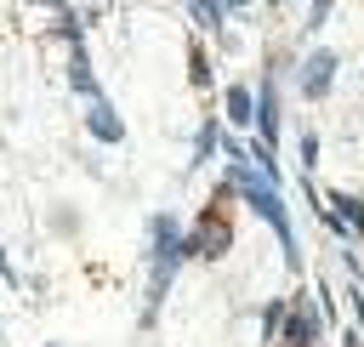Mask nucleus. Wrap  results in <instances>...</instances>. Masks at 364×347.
Instances as JSON below:
<instances>
[{
  "instance_id": "ddd939ff",
  "label": "nucleus",
  "mask_w": 364,
  "mask_h": 347,
  "mask_svg": "<svg viewBox=\"0 0 364 347\" xmlns=\"http://www.w3.org/2000/svg\"><path fill=\"white\" fill-rule=\"evenodd\" d=\"M330 6H336V0H313V11H307V28H313V34H318V23L330 17Z\"/></svg>"
},
{
  "instance_id": "7ed1b4c3",
  "label": "nucleus",
  "mask_w": 364,
  "mask_h": 347,
  "mask_svg": "<svg viewBox=\"0 0 364 347\" xmlns=\"http://www.w3.org/2000/svg\"><path fill=\"white\" fill-rule=\"evenodd\" d=\"M279 336H284V347H313L318 336H324V319H318V301H284V324H279Z\"/></svg>"
},
{
  "instance_id": "f3484780",
  "label": "nucleus",
  "mask_w": 364,
  "mask_h": 347,
  "mask_svg": "<svg viewBox=\"0 0 364 347\" xmlns=\"http://www.w3.org/2000/svg\"><path fill=\"white\" fill-rule=\"evenodd\" d=\"M216 6H222V11H239V6H245V0H216Z\"/></svg>"
},
{
  "instance_id": "0eeeda50",
  "label": "nucleus",
  "mask_w": 364,
  "mask_h": 347,
  "mask_svg": "<svg viewBox=\"0 0 364 347\" xmlns=\"http://www.w3.org/2000/svg\"><path fill=\"white\" fill-rule=\"evenodd\" d=\"M324 210L336 216V222H330L336 233H364V205H358L353 193H330V199H324Z\"/></svg>"
},
{
  "instance_id": "dca6fc26",
  "label": "nucleus",
  "mask_w": 364,
  "mask_h": 347,
  "mask_svg": "<svg viewBox=\"0 0 364 347\" xmlns=\"http://www.w3.org/2000/svg\"><path fill=\"white\" fill-rule=\"evenodd\" d=\"M34 6H51V11H68V0H34Z\"/></svg>"
},
{
  "instance_id": "20e7f679",
  "label": "nucleus",
  "mask_w": 364,
  "mask_h": 347,
  "mask_svg": "<svg viewBox=\"0 0 364 347\" xmlns=\"http://www.w3.org/2000/svg\"><path fill=\"white\" fill-rule=\"evenodd\" d=\"M330 80H336V51H307V57H301V74H296L301 97H324Z\"/></svg>"
},
{
  "instance_id": "f8f14e48",
  "label": "nucleus",
  "mask_w": 364,
  "mask_h": 347,
  "mask_svg": "<svg viewBox=\"0 0 364 347\" xmlns=\"http://www.w3.org/2000/svg\"><path fill=\"white\" fill-rule=\"evenodd\" d=\"M279 324H284V301H273V307L262 313V336L273 341V336H279Z\"/></svg>"
},
{
  "instance_id": "2eb2a0df",
  "label": "nucleus",
  "mask_w": 364,
  "mask_h": 347,
  "mask_svg": "<svg viewBox=\"0 0 364 347\" xmlns=\"http://www.w3.org/2000/svg\"><path fill=\"white\" fill-rule=\"evenodd\" d=\"M301 165H318V137H301Z\"/></svg>"
},
{
  "instance_id": "6e6552de",
  "label": "nucleus",
  "mask_w": 364,
  "mask_h": 347,
  "mask_svg": "<svg viewBox=\"0 0 364 347\" xmlns=\"http://www.w3.org/2000/svg\"><path fill=\"white\" fill-rule=\"evenodd\" d=\"M68 85L91 102V97H102V85H97V68H91V57H85V46H74L68 51Z\"/></svg>"
},
{
  "instance_id": "6ab92c4d",
  "label": "nucleus",
  "mask_w": 364,
  "mask_h": 347,
  "mask_svg": "<svg viewBox=\"0 0 364 347\" xmlns=\"http://www.w3.org/2000/svg\"><path fill=\"white\" fill-rule=\"evenodd\" d=\"M273 6H279V0H273Z\"/></svg>"
},
{
  "instance_id": "9b49d317",
  "label": "nucleus",
  "mask_w": 364,
  "mask_h": 347,
  "mask_svg": "<svg viewBox=\"0 0 364 347\" xmlns=\"http://www.w3.org/2000/svg\"><path fill=\"white\" fill-rule=\"evenodd\" d=\"M188 68H193V85H210V63H205V51H199V46L188 51Z\"/></svg>"
},
{
  "instance_id": "f257e3e1",
  "label": "nucleus",
  "mask_w": 364,
  "mask_h": 347,
  "mask_svg": "<svg viewBox=\"0 0 364 347\" xmlns=\"http://www.w3.org/2000/svg\"><path fill=\"white\" fill-rule=\"evenodd\" d=\"M228 182H233V193H239V199H245V205H250V210H256V216H262V222L279 233V250H284V262L296 267V262H301V250H296V233H290V210H284L279 188H273V182H267L256 165H250V154L228 159Z\"/></svg>"
},
{
  "instance_id": "39448f33",
  "label": "nucleus",
  "mask_w": 364,
  "mask_h": 347,
  "mask_svg": "<svg viewBox=\"0 0 364 347\" xmlns=\"http://www.w3.org/2000/svg\"><path fill=\"white\" fill-rule=\"evenodd\" d=\"M250 125H256V142H262V148H273V142H279V91H273V80H262Z\"/></svg>"
},
{
  "instance_id": "f03ea898",
  "label": "nucleus",
  "mask_w": 364,
  "mask_h": 347,
  "mask_svg": "<svg viewBox=\"0 0 364 347\" xmlns=\"http://www.w3.org/2000/svg\"><path fill=\"white\" fill-rule=\"evenodd\" d=\"M148 245H154V279H148V313H142V319L154 324V307L165 301L176 267L188 262V233H182L176 216H154V222H148Z\"/></svg>"
},
{
  "instance_id": "423d86ee",
  "label": "nucleus",
  "mask_w": 364,
  "mask_h": 347,
  "mask_svg": "<svg viewBox=\"0 0 364 347\" xmlns=\"http://www.w3.org/2000/svg\"><path fill=\"white\" fill-rule=\"evenodd\" d=\"M85 131H91L97 142H119V137H125V119H119V108H114L108 97H91V108H85Z\"/></svg>"
},
{
  "instance_id": "a211bd4d",
  "label": "nucleus",
  "mask_w": 364,
  "mask_h": 347,
  "mask_svg": "<svg viewBox=\"0 0 364 347\" xmlns=\"http://www.w3.org/2000/svg\"><path fill=\"white\" fill-rule=\"evenodd\" d=\"M0 279H11V267H6V245H0Z\"/></svg>"
},
{
  "instance_id": "4468645a",
  "label": "nucleus",
  "mask_w": 364,
  "mask_h": 347,
  "mask_svg": "<svg viewBox=\"0 0 364 347\" xmlns=\"http://www.w3.org/2000/svg\"><path fill=\"white\" fill-rule=\"evenodd\" d=\"M216 142H222V137H216V125H205V131H199V159H205V154H210Z\"/></svg>"
},
{
  "instance_id": "9d476101",
  "label": "nucleus",
  "mask_w": 364,
  "mask_h": 347,
  "mask_svg": "<svg viewBox=\"0 0 364 347\" xmlns=\"http://www.w3.org/2000/svg\"><path fill=\"white\" fill-rule=\"evenodd\" d=\"M188 6H193V17H199L205 28H222V6H216V0H188Z\"/></svg>"
},
{
  "instance_id": "1a4fd4ad",
  "label": "nucleus",
  "mask_w": 364,
  "mask_h": 347,
  "mask_svg": "<svg viewBox=\"0 0 364 347\" xmlns=\"http://www.w3.org/2000/svg\"><path fill=\"white\" fill-rule=\"evenodd\" d=\"M250 114H256V97L245 85H228V119L233 125H250Z\"/></svg>"
}]
</instances>
